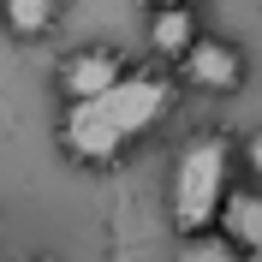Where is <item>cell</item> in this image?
<instances>
[{
	"label": "cell",
	"instance_id": "cell-7",
	"mask_svg": "<svg viewBox=\"0 0 262 262\" xmlns=\"http://www.w3.org/2000/svg\"><path fill=\"white\" fill-rule=\"evenodd\" d=\"M60 24V0H0V30L12 42H42Z\"/></svg>",
	"mask_w": 262,
	"mask_h": 262
},
{
	"label": "cell",
	"instance_id": "cell-4",
	"mask_svg": "<svg viewBox=\"0 0 262 262\" xmlns=\"http://www.w3.org/2000/svg\"><path fill=\"white\" fill-rule=\"evenodd\" d=\"M125 78H131V60L119 48H107V42H83V48L60 54V66H54V96H60L66 107H83V101L119 90Z\"/></svg>",
	"mask_w": 262,
	"mask_h": 262
},
{
	"label": "cell",
	"instance_id": "cell-3",
	"mask_svg": "<svg viewBox=\"0 0 262 262\" xmlns=\"http://www.w3.org/2000/svg\"><path fill=\"white\" fill-rule=\"evenodd\" d=\"M173 78H179L185 90H196V96H238V90L250 83V60H245V48H238L232 36L203 30L196 48L173 66Z\"/></svg>",
	"mask_w": 262,
	"mask_h": 262
},
{
	"label": "cell",
	"instance_id": "cell-9",
	"mask_svg": "<svg viewBox=\"0 0 262 262\" xmlns=\"http://www.w3.org/2000/svg\"><path fill=\"white\" fill-rule=\"evenodd\" d=\"M232 161H238V173H245L250 185H262V131L232 137Z\"/></svg>",
	"mask_w": 262,
	"mask_h": 262
},
{
	"label": "cell",
	"instance_id": "cell-11",
	"mask_svg": "<svg viewBox=\"0 0 262 262\" xmlns=\"http://www.w3.org/2000/svg\"><path fill=\"white\" fill-rule=\"evenodd\" d=\"M36 262H54V256H36Z\"/></svg>",
	"mask_w": 262,
	"mask_h": 262
},
{
	"label": "cell",
	"instance_id": "cell-6",
	"mask_svg": "<svg viewBox=\"0 0 262 262\" xmlns=\"http://www.w3.org/2000/svg\"><path fill=\"white\" fill-rule=\"evenodd\" d=\"M221 238L238 256H262V191H232L227 214H221Z\"/></svg>",
	"mask_w": 262,
	"mask_h": 262
},
{
	"label": "cell",
	"instance_id": "cell-8",
	"mask_svg": "<svg viewBox=\"0 0 262 262\" xmlns=\"http://www.w3.org/2000/svg\"><path fill=\"white\" fill-rule=\"evenodd\" d=\"M179 262H245V256H238V250H232L221 232H209V238H185Z\"/></svg>",
	"mask_w": 262,
	"mask_h": 262
},
{
	"label": "cell",
	"instance_id": "cell-1",
	"mask_svg": "<svg viewBox=\"0 0 262 262\" xmlns=\"http://www.w3.org/2000/svg\"><path fill=\"white\" fill-rule=\"evenodd\" d=\"M173 107V78L167 72H137L107 96L66 107L60 119V155H72L78 167H114L125 149H137L155 131V119Z\"/></svg>",
	"mask_w": 262,
	"mask_h": 262
},
{
	"label": "cell",
	"instance_id": "cell-2",
	"mask_svg": "<svg viewBox=\"0 0 262 262\" xmlns=\"http://www.w3.org/2000/svg\"><path fill=\"white\" fill-rule=\"evenodd\" d=\"M232 137L221 131H196L191 143L179 149L173 161V185H167V214H173V232L179 238H209L221 232V214L232 203Z\"/></svg>",
	"mask_w": 262,
	"mask_h": 262
},
{
	"label": "cell",
	"instance_id": "cell-5",
	"mask_svg": "<svg viewBox=\"0 0 262 262\" xmlns=\"http://www.w3.org/2000/svg\"><path fill=\"white\" fill-rule=\"evenodd\" d=\"M143 36H149V54H155V60L179 66L185 54L196 48V36H203V24H196V12H149Z\"/></svg>",
	"mask_w": 262,
	"mask_h": 262
},
{
	"label": "cell",
	"instance_id": "cell-10",
	"mask_svg": "<svg viewBox=\"0 0 262 262\" xmlns=\"http://www.w3.org/2000/svg\"><path fill=\"white\" fill-rule=\"evenodd\" d=\"M137 6H143V12H196L203 0H137Z\"/></svg>",
	"mask_w": 262,
	"mask_h": 262
},
{
	"label": "cell",
	"instance_id": "cell-12",
	"mask_svg": "<svg viewBox=\"0 0 262 262\" xmlns=\"http://www.w3.org/2000/svg\"><path fill=\"white\" fill-rule=\"evenodd\" d=\"M245 262H262V256H245Z\"/></svg>",
	"mask_w": 262,
	"mask_h": 262
}]
</instances>
